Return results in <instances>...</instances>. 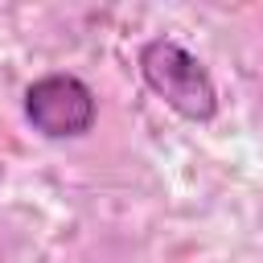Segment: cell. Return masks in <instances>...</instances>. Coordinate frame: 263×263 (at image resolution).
<instances>
[{"mask_svg":"<svg viewBox=\"0 0 263 263\" xmlns=\"http://www.w3.org/2000/svg\"><path fill=\"white\" fill-rule=\"evenodd\" d=\"M136 66L144 86L181 119L189 123H214L218 119V86L205 62L185 49L177 37H148L136 49Z\"/></svg>","mask_w":263,"mask_h":263,"instance_id":"cell-1","label":"cell"},{"mask_svg":"<svg viewBox=\"0 0 263 263\" xmlns=\"http://www.w3.org/2000/svg\"><path fill=\"white\" fill-rule=\"evenodd\" d=\"M25 119L45 140H82L99 119V99L86 78L49 70L25 86Z\"/></svg>","mask_w":263,"mask_h":263,"instance_id":"cell-2","label":"cell"}]
</instances>
